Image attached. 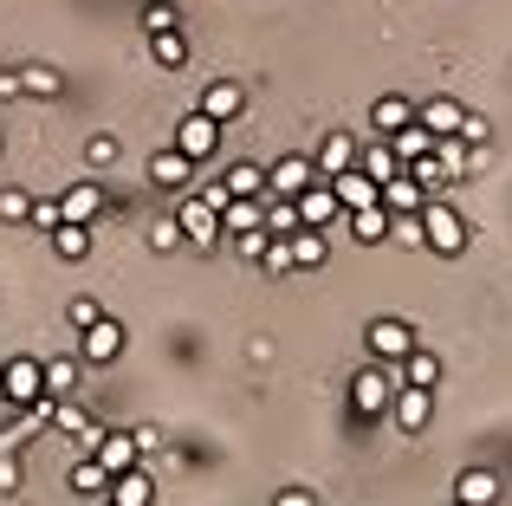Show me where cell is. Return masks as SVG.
<instances>
[{
    "mask_svg": "<svg viewBox=\"0 0 512 506\" xmlns=\"http://www.w3.org/2000/svg\"><path fill=\"white\" fill-rule=\"evenodd\" d=\"M422 234H428V247L435 253H467V215L461 208H448V202H422Z\"/></svg>",
    "mask_w": 512,
    "mask_h": 506,
    "instance_id": "1",
    "label": "cell"
},
{
    "mask_svg": "<svg viewBox=\"0 0 512 506\" xmlns=\"http://www.w3.org/2000/svg\"><path fill=\"white\" fill-rule=\"evenodd\" d=\"M312 182H325V176H318V163H312V156H299V150L279 156V163L266 169V195H279V202H299Z\"/></svg>",
    "mask_w": 512,
    "mask_h": 506,
    "instance_id": "2",
    "label": "cell"
},
{
    "mask_svg": "<svg viewBox=\"0 0 512 506\" xmlns=\"http://www.w3.org/2000/svg\"><path fill=\"white\" fill-rule=\"evenodd\" d=\"M350 403H357V416H389V403H396V364H370L350 383Z\"/></svg>",
    "mask_w": 512,
    "mask_h": 506,
    "instance_id": "3",
    "label": "cell"
},
{
    "mask_svg": "<svg viewBox=\"0 0 512 506\" xmlns=\"http://www.w3.org/2000/svg\"><path fill=\"white\" fill-rule=\"evenodd\" d=\"M363 344H370L376 364H402V357L415 351V325L409 318H376V325L363 331Z\"/></svg>",
    "mask_w": 512,
    "mask_h": 506,
    "instance_id": "4",
    "label": "cell"
},
{
    "mask_svg": "<svg viewBox=\"0 0 512 506\" xmlns=\"http://www.w3.org/2000/svg\"><path fill=\"white\" fill-rule=\"evenodd\" d=\"M175 150L188 156V163H208L214 150H221V124H214L208 111H195V117H182L175 124Z\"/></svg>",
    "mask_w": 512,
    "mask_h": 506,
    "instance_id": "5",
    "label": "cell"
},
{
    "mask_svg": "<svg viewBox=\"0 0 512 506\" xmlns=\"http://www.w3.org/2000/svg\"><path fill=\"white\" fill-rule=\"evenodd\" d=\"M175 228H182L188 247H214V241H221V215H214L201 195H188V202L175 208Z\"/></svg>",
    "mask_w": 512,
    "mask_h": 506,
    "instance_id": "6",
    "label": "cell"
},
{
    "mask_svg": "<svg viewBox=\"0 0 512 506\" xmlns=\"http://www.w3.org/2000/svg\"><path fill=\"white\" fill-rule=\"evenodd\" d=\"M117 351H124V325H117V318H98V325L78 331V357H85V364H111Z\"/></svg>",
    "mask_w": 512,
    "mask_h": 506,
    "instance_id": "7",
    "label": "cell"
},
{
    "mask_svg": "<svg viewBox=\"0 0 512 506\" xmlns=\"http://www.w3.org/2000/svg\"><path fill=\"white\" fill-rule=\"evenodd\" d=\"M435 390H415V383H396V403H389V416H396V429H409V435H422L428 429V416H435V403H428Z\"/></svg>",
    "mask_w": 512,
    "mask_h": 506,
    "instance_id": "8",
    "label": "cell"
},
{
    "mask_svg": "<svg viewBox=\"0 0 512 506\" xmlns=\"http://www.w3.org/2000/svg\"><path fill=\"white\" fill-rule=\"evenodd\" d=\"M357 143H363L357 130H331V137L318 143V156H312V163H318V176L331 182V176H338V169H357Z\"/></svg>",
    "mask_w": 512,
    "mask_h": 506,
    "instance_id": "9",
    "label": "cell"
},
{
    "mask_svg": "<svg viewBox=\"0 0 512 506\" xmlns=\"http://www.w3.org/2000/svg\"><path fill=\"white\" fill-rule=\"evenodd\" d=\"M91 455H98V461H104V468H111V474H130V468H137V461H143V455H137V435H130V429H104Z\"/></svg>",
    "mask_w": 512,
    "mask_h": 506,
    "instance_id": "10",
    "label": "cell"
},
{
    "mask_svg": "<svg viewBox=\"0 0 512 506\" xmlns=\"http://www.w3.org/2000/svg\"><path fill=\"white\" fill-rule=\"evenodd\" d=\"M357 169L376 182V189L402 176V163H396V150H389V137H370V143H357Z\"/></svg>",
    "mask_w": 512,
    "mask_h": 506,
    "instance_id": "11",
    "label": "cell"
},
{
    "mask_svg": "<svg viewBox=\"0 0 512 506\" xmlns=\"http://www.w3.org/2000/svg\"><path fill=\"white\" fill-rule=\"evenodd\" d=\"M299 221H305V228H331V221H344V208H338V195H331V182H312V189L299 195Z\"/></svg>",
    "mask_w": 512,
    "mask_h": 506,
    "instance_id": "12",
    "label": "cell"
},
{
    "mask_svg": "<svg viewBox=\"0 0 512 506\" xmlns=\"http://www.w3.org/2000/svg\"><path fill=\"white\" fill-rule=\"evenodd\" d=\"M331 195H338V208L350 215V208H370L383 189H376V182L363 176V169H338V176H331Z\"/></svg>",
    "mask_w": 512,
    "mask_h": 506,
    "instance_id": "13",
    "label": "cell"
},
{
    "mask_svg": "<svg viewBox=\"0 0 512 506\" xmlns=\"http://www.w3.org/2000/svg\"><path fill=\"white\" fill-rule=\"evenodd\" d=\"M240 104H247V85H234V78H214V85L201 91V111H208L214 124H227V117H240Z\"/></svg>",
    "mask_w": 512,
    "mask_h": 506,
    "instance_id": "14",
    "label": "cell"
},
{
    "mask_svg": "<svg viewBox=\"0 0 512 506\" xmlns=\"http://www.w3.org/2000/svg\"><path fill=\"white\" fill-rule=\"evenodd\" d=\"M402 124H415V104L402 98V91H389V98L370 104V130H376V137H396Z\"/></svg>",
    "mask_w": 512,
    "mask_h": 506,
    "instance_id": "15",
    "label": "cell"
},
{
    "mask_svg": "<svg viewBox=\"0 0 512 506\" xmlns=\"http://www.w3.org/2000/svg\"><path fill=\"white\" fill-rule=\"evenodd\" d=\"M111 481H117V474L104 468L98 455H85V461L72 468V494H78V500H111Z\"/></svg>",
    "mask_w": 512,
    "mask_h": 506,
    "instance_id": "16",
    "label": "cell"
},
{
    "mask_svg": "<svg viewBox=\"0 0 512 506\" xmlns=\"http://www.w3.org/2000/svg\"><path fill=\"white\" fill-rule=\"evenodd\" d=\"M389 150H396V163L409 169V163H422V156H435V130H422V117H415V124H402L396 137H389Z\"/></svg>",
    "mask_w": 512,
    "mask_h": 506,
    "instance_id": "17",
    "label": "cell"
},
{
    "mask_svg": "<svg viewBox=\"0 0 512 506\" xmlns=\"http://www.w3.org/2000/svg\"><path fill=\"white\" fill-rule=\"evenodd\" d=\"M376 202H383V208H389V215H415V208H422V202H428V189H422V182H415V176H409V169H402V176H396V182H383V195H376Z\"/></svg>",
    "mask_w": 512,
    "mask_h": 506,
    "instance_id": "18",
    "label": "cell"
},
{
    "mask_svg": "<svg viewBox=\"0 0 512 506\" xmlns=\"http://www.w3.org/2000/svg\"><path fill=\"white\" fill-rule=\"evenodd\" d=\"M396 383H415V390H435V383H441V357L415 344V351L396 364Z\"/></svg>",
    "mask_w": 512,
    "mask_h": 506,
    "instance_id": "19",
    "label": "cell"
},
{
    "mask_svg": "<svg viewBox=\"0 0 512 506\" xmlns=\"http://www.w3.org/2000/svg\"><path fill=\"white\" fill-rule=\"evenodd\" d=\"M59 208H65V221H98L104 215V189L98 182H72V189L59 195Z\"/></svg>",
    "mask_w": 512,
    "mask_h": 506,
    "instance_id": "20",
    "label": "cell"
},
{
    "mask_svg": "<svg viewBox=\"0 0 512 506\" xmlns=\"http://www.w3.org/2000/svg\"><path fill=\"white\" fill-rule=\"evenodd\" d=\"M344 221H350V234H357L363 247H383V241H389V208H383V202H370V208H350Z\"/></svg>",
    "mask_w": 512,
    "mask_h": 506,
    "instance_id": "21",
    "label": "cell"
},
{
    "mask_svg": "<svg viewBox=\"0 0 512 506\" xmlns=\"http://www.w3.org/2000/svg\"><path fill=\"white\" fill-rule=\"evenodd\" d=\"M188 176H195V163H188L182 150H156L150 156V182L156 189H188Z\"/></svg>",
    "mask_w": 512,
    "mask_h": 506,
    "instance_id": "22",
    "label": "cell"
},
{
    "mask_svg": "<svg viewBox=\"0 0 512 506\" xmlns=\"http://www.w3.org/2000/svg\"><path fill=\"white\" fill-rule=\"evenodd\" d=\"M454 500H461V506H493V500H500V474L467 468L461 481H454Z\"/></svg>",
    "mask_w": 512,
    "mask_h": 506,
    "instance_id": "23",
    "label": "cell"
},
{
    "mask_svg": "<svg viewBox=\"0 0 512 506\" xmlns=\"http://www.w3.org/2000/svg\"><path fill=\"white\" fill-rule=\"evenodd\" d=\"M111 506H156V481L143 468L117 474V481H111Z\"/></svg>",
    "mask_w": 512,
    "mask_h": 506,
    "instance_id": "24",
    "label": "cell"
},
{
    "mask_svg": "<svg viewBox=\"0 0 512 506\" xmlns=\"http://www.w3.org/2000/svg\"><path fill=\"white\" fill-rule=\"evenodd\" d=\"M415 117H422V130H435V137H454V130H461V117H467V104H454V98H428Z\"/></svg>",
    "mask_w": 512,
    "mask_h": 506,
    "instance_id": "25",
    "label": "cell"
},
{
    "mask_svg": "<svg viewBox=\"0 0 512 506\" xmlns=\"http://www.w3.org/2000/svg\"><path fill=\"white\" fill-rule=\"evenodd\" d=\"M221 182H227V195H240V202H266V169L260 163H234Z\"/></svg>",
    "mask_w": 512,
    "mask_h": 506,
    "instance_id": "26",
    "label": "cell"
},
{
    "mask_svg": "<svg viewBox=\"0 0 512 506\" xmlns=\"http://www.w3.org/2000/svg\"><path fill=\"white\" fill-rule=\"evenodd\" d=\"M52 253H59V260H85L91 253V221H59V228H52Z\"/></svg>",
    "mask_w": 512,
    "mask_h": 506,
    "instance_id": "27",
    "label": "cell"
},
{
    "mask_svg": "<svg viewBox=\"0 0 512 506\" xmlns=\"http://www.w3.org/2000/svg\"><path fill=\"white\" fill-rule=\"evenodd\" d=\"M253 228H266V202H227L221 208V234H253Z\"/></svg>",
    "mask_w": 512,
    "mask_h": 506,
    "instance_id": "28",
    "label": "cell"
},
{
    "mask_svg": "<svg viewBox=\"0 0 512 506\" xmlns=\"http://www.w3.org/2000/svg\"><path fill=\"white\" fill-rule=\"evenodd\" d=\"M286 247H292V266H325V260H331L325 228H299V234H286Z\"/></svg>",
    "mask_w": 512,
    "mask_h": 506,
    "instance_id": "29",
    "label": "cell"
},
{
    "mask_svg": "<svg viewBox=\"0 0 512 506\" xmlns=\"http://www.w3.org/2000/svg\"><path fill=\"white\" fill-rule=\"evenodd\" d=\"M20 85H26V98H59L65 72H59V65H20Z\"/></svg>",
    "mask_w": 512,
    "mask_h": 506,
    "instance_id": "30",
    "label": "cell"
},
{
    "mask_svg": "<svg viewBox=\"0 0 512 506\" xmlns=\"http://www.w3.org/2000/svg\"><path fill=\"white\" fill-rule=\"evenodd\" d=\"M305 221H299V202H279V195H266V234H279V241H286V234H299Z\"/></svg>",
    "mask_w": 512,
    "mask_h": 506,
    "instance_id": "31",
    "label": "cell"
},
{
    "mask_svg": "<svg viewBox=\"0 0 512 506\" xmlns=\"http://www.w3.org/2000/svg\"><path fill=\"white\" fill-rule=\"evenodd\" d=\"M72 383H78V357H52V364H46V396H52V403H65Z\"/></svg>",
    "mask_w": 512,
    "mask_h": 506,
    "instance_id": "32",
    "label": "cell"
},
{
    "mask_svg": "<svg viewBox=\"0 0 512 506\" xmlns=\"http://www.w3.org/2000/svg\"><path fill=\"white\" fill-rule=\"evenodd\" d=\"M150 52L163 72H175V65H188V39L182 33H150Z\"/></svg>",
    "mask_w": 512,
    "mask_h": 506,
    "instance_id": "33",
    "label": "cell"
},
{
    "mask_svg": "<svg viewBox=\"0 0 512 506\" xmlns=\"http://www.w3.org/2000/svg\"><path fill=\"white\" fill-rule=\"evenodd\" d=\"M389 241H396V247H428V234H422V208H415V215H389Z\"/></svg>",
    "mask_w": 512,
    "mask_h": 506,
    "instance_id": "34",
    "label": "cell"
},
{
    "mask_svg": "<svg viewBox=\"0 0 512 506\" xmlns=\"http://www.w3.org/2000/svg\"><path fill=\"white\" fill-rule=\"evenodd\" d=\"M175 20H182V13H175L169 0H150V7H143V33H175Z\"/></svg>",
    "mask_w": 512,
    "mask_h": 506,
    "instance_id": "35",
    "label": "cell"
},
{
    "mask_svg": "<svg viewBox=\"0 0 512 506\" xmlns=\"http://www.w3.org/2000/svg\"><path fill=\"white\" fill-rule=\"evenodd\" d=\"M85 163H91V169H111V163H117V137H111V130H98V137L85 143Z\"/></svg>",
    "mask_w": 512,
    "mask_h": 506,
    "instance_id": "36",
    "label": "cell"
},
{
    "mask_svg": "<svg viewBox=\"0 0 512 506\" xmlns=\"http://www.w3.org/2000/svg\"><path fill=\"white\" fill-rule=\"evenodd\" d=\"M454 137H461V143H474V150H487V143H493V124H487V117H474V111H467Z\"/></svg>",
    "mask_w": 512,
    "mask_h": 506,
    "instance_id": "37",
    "label": "cell"
},
{
    "mask_svg": "<svg viewBox=\"0 0 512 506\" xmlns=\"http://www.w3.org/2000/svg\"><path fill=\"white\" fill-rule=\"evenodd\" d=\"M33 215V195L26 189H0V221H26Z\"/></svg>",
    "mask_w": 512,
    "mask_h": 506,
    "instance_id": "38",
    "label": "cell"
},
{
    "mask_svg": "<svg viewBox=\"0 0 512 506\" xmlns=\"http://www.w3.org/2000/svg\"><path fill=\"white\" fill-rule=\"evenodd\" d=\"M150 247H156V253H175V247H188V241H182V228H175V215H163V221L150 228Z\"/></svg>",
    "mask_w": 512,
    "mask_h": 506,
    "instance_id": "39",
    "label": "cell"
},
{
    "mask_svg": "<svg viewBox=\"0 0 512 506\" xmlns=\"http://www.w3.org/2000/svg\"><path fill=\"white\" fill-rule=\"evenodd\" d=\"M260 266H266V273H292V247L273 234V241H266V253H260Z\"/></svg>",
    "mask_w": 512,
    "mask_h": 506,
    "instance_id": "40",
    "label": "cell"
},
{
    "mask_svg": "<svg viewBox=\"0 0 512 506\" xmlns=\"http://www.w3.org/2000/svg\"><path fill=\"white\" fill-rule=\"evenodd\" d=\"M59 221H65V208H59V202H33V215H26V228H46V234H52Z\"/></svg>",
    "mask_w": 512,
    "mask_h": 506,
    "instance_id": "41",
    "label": "cell"
},
{
    "mask_svg": "<svg viewBox=\"0 0 512 506\" xmlns=\"http://www.w3.org/2000/svg\"><path fill=\"white\" fill-rule=\"evenodd\" d=\"M266 241H273L266 228H253V234H234V253H240V260H260V253H266Z\"/></svg>",
    "mask_w": 512,
    "mask_h": 506,
    "instance_id": "42",
    "label": "cell"
},
{
    "mask_svg": "<svg viewBox=\"0 0 512 506\" xmlns=\"http://www.w3.org/2000/svg\"><path fill=\"white\" fill-rule=\"evenodd\" d=\"M0 494H20V455L0 448Z\"/></svg>",
    "mask_w": 512,
    "mask_h": 506,
    "instance_id": "43",
    "label": "cell"
},
{
    "mask_svg": "<svg viewBox=\"0 0 512 506\" xmlns=\"http://www.w3.org/2000/svg\"><path fill=\"white\" fill-rule=\"evenodd\" d=\"M65 318H72V325L85 331V325H98L104 312H98V299H72V305H65Z\"/></svg>",
    "mask_w": 512,
    "mask_h": 506,
    "instance_id": "44",
    "label": "cell"
},
{
    "mask_svg": "<svg viewBox=\"0 0 512 506\" xmlns=\"http://www.w3.org/2000/svg\"><path fill=\"white\" fill-rule=\"evenodd\" d=\"M273 506H318V494H312V487H279Z\"/></svg>",
    "mask_w": 512,
    "mask_h": 506,
    "instance_id": "45",
    "label": "cell"
},
{
    "mask_svg": "<svg viewBox=\"0 0 512 506\" xmlns=\"http://www.w3.org/2000/svg\"><path fill=\"white\" fill-rule=\"evenodd\" d=\"M137 435V455H150V448H163V429H130Z\"/></svg>",
    "mask_w": 512,
    "mask_h": 506,
    "instance_id": "46",
    "label": "cell"
},
{
    "mask_svg": "<svg viewBox=\"0 0 512 506\" xmlns=\"http://www.w3.org/2000/svg\"><path fill=\"white\" fill-rule=\"evenodd\" d=\"M0 98H26V85H20V72H0Z\"/></svg>",
    "mask_w": 512,
    "mask_h": 506,
    "instance_id": "47",
    "label": "cell"
},
{
    "mask_svg": "<svg viewBox=\"0 0 512 506\" xmlns=\"http://www.w3.org/2000/svg\"><path fill=\"white\" fill-rule=\"evenodd\" d=\"M98 506H111V500H98Z\"/></svg>",
    "mask_w": 512,
    "mask_h": 506,
    "instance_id": "48",
    "label": "cell"
},
{
    "mask_svg": "<svg viewBox=\"0 0 512 506\" xmlns=\"http://www.w3.org/2000/svg\"><path fill=\"white\" fill-rule=\"evenodd\" d=\"M448 506H461V500H448Z\"/></svg>",
    "mask_w": 512,
    "mask_h": 506,
    "instance_id": "49",
    "label": "cell"
}]
</instances>
